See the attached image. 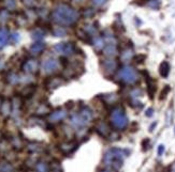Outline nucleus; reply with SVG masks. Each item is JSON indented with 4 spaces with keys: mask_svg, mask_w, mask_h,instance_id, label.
Segmentation results:
<instances>
[{
    "mask_svg": "<svg viewBox=\"0 0 175 172\" xmlns=\"http://www.w3.org/2000/svg\"><path fill=\"white\" fill-rule=\"evenodd\" d=\"M94 45H95V47H96L97 49L102 48V47H103V41H102L100 38H97L96 40L94 41Z\"/></svg>",
    "mask_w": 175,
    "mask_h": 172,
    "instance_id": "18",
    "label": "nucleus"
},
{
    "mask_svg": "<svg viewBox=\"0 0 175 172\" xmlns=\"http://www.w3.org/2000/svg\"><path fill=\"white\" fill-rule=\"evenodd\" d=\"M163 153H164V146H163V144H160V146H158V155H159V156H161Z\"/></svg>",
    "mask_w": 175,
    "mask_h": 172,
    "instance_id": "23",
    "label": "nucleus"
},
{
    "mask_svg": "<svg viewBox=\"0 0 175 172\" xmlns=\"http://www.w3.org/2000/svg\"><path fill=\"white\" fill-rule=\"evenodd\" d=\"M79 12L68 5H59L52 13L53 20L61 26H71L79 19Z\"/></svg>",
    "mask_w": 175,
    "mask_h": 172,
    "instance_id": "1",
    "label": "nucleus"
},
{
    "mask_svg": "<svg viewBox=\"0 0 175 172\" xmlns=\"http://www.w3.org/2000/svg\"><path fill=\"white\" fill-rule=\"evenodd\" d=\"M102 172H110V171H102Z\"/></svg>",
    "mask_w": 175,
    "mask_h": 172,
    "instance_id": "28",
    "label": "nucleus"
},
{
    "mask_svg": "<svg viewBox=\"0 0 175 172\" xmlns=\"http://www.w3.org/2000/svg\"><path fill=\"white\" fill-rule=\"evenodd\" d=\"M23 68H24L26 72H29V73H34V72L38 70V63L34 60H28V61L25 62V64L23 65Z\"/></svg>",
    "mask_w": 175,
    "mask_h": 172,
    "instance_id": "8",
    "label": "nucleus"
},
{
    "mask_svg": "<svg viewBox=\"0 0 175 172\" xmlns=\"http://www.w3.org/2000/svg\"><path fill=\"white\" fill-rule=\"evenodd\" d=\"M37 170H38V172H47L48 171V168H47L46 163H39L38 165H37Z\"/></svg>",
    "mask_w": 175,
    "mask_h": 172,
    "instance_id": "17",
    "label": "nucleus"
},
{
    "mask_svg": "<svg viewBox=\"0 0 175 172\" xmlns=\"http://www.w3.org/2000/svg\"><path fill=\"white\" fill-rule=\"evenodd\" d=\"M74 1H75V2H81L82 0H74Z\"/></svg>",
    "mask_w": 175,
    "mask_h": 172,
    "instance_id": "27",
    "label": "nucleus"
},
{
    "mask_svg": "<svg viewBox=\"0 0 175 172\" xmlns=\"http://www.w3.org/2000/svg\"><path fill=\"white\" fill-rule=\"evenodd\" d=\"M45 48V45L44 43H40V42H37L30 47V53L32 55H38V53H41Z\"/></svg>",
    "mask_w": 175,
    "mask_h": 172,
    "instance_id": "11",
    "label": "nucleus"
},
{
    "mask_svg": "<svg viewBox=\"0 0 175 172\" xmlns=\"http://www.w3.org/2000/svg\"><path fill=\"white\" fill-rule=\"evenodd\" d=\"M153 112H154L153 109H152V108H148L147 110H146L145 115H147V117H152V115H153Z\"/></svg>",
    "mask_w": 175,
    "mask_h": 172,
    "instance_id": "25",
    "label": "nucleus"
},
{
    "mask_svg": "<svg viewBox=\"0 0 175 172\" xmlns=\"http://www.w3.org/2000/svg\"><path fill=\"white\" fill-rule=\"evenodd\" d=\"M116 53V46L114 44H110L105 49V55L106 56H114Z\"/></svg>",
    "mask_w": 175,
    "mask_h": 172,
    "instance_id": "15",
    "label": "nucleus"
},
{
    "mask_svg": "<svg viewBox=\"0 0 175 172\" xmlns=\"http://www.w3.org/2000/svg\"><path fill=\"white\" fill-rule=\"evenodd\" d=\"M53 49L57 53H60L63 56H69L74 53V46L71 43H59V44L55 45Z\"/></svg>",
    "mask_w": 175,
    "mask_h": 172,
    "instance_id": "6",
    "label": "nucleus"
},
{
    "mask_svg": "<svg viewBox=\"0 0 175 172\" xmlns=\"http://www.w3.org/2000/svg\"><path fill=\"white\" fill-rule=\"evenodd\" d=\"M66 115H67V113L65 112V111L62 110H59V111H55V112H53L52 115H49V121H53V122H56V121H60V120L65 119Z\"/></svg>",
    "mask_w": 175,
    "mask_h": 172,
    "instance_id": "12",
    "label": "nucleus"
},
{
    "mask_svg": "<svg viewBox=\"0 0 175 172\" xmlns=\"http://www.w3.org/2000/svg\"><path fill=\"white\" fill-rule=\"evenodd\" d=\"M43 38V33L41 31H36V32L32 33V39L34 40H41Z\"/></svg>",
    "mask_w": 175,
    "mask_h": 172,
    "instance_id": "19",
    "label": "nucleus"
},
{
    "mask_svg": "<svg viewBox=\"0 0 175 172\" xmlns=\"http://www.w3.org/2000/svg\"><path fill=\"white\" fill-rule=\"evenodd\" d=\"M106 2V0H92V3L96 7H102L104 3Z\"/></svg>",
    "mask_w": 175,
    "mask_h": 172,
    "instance_id": "20",
    "label": "nucleus"
},
{
    "mask_svg": "<svg viewBox=\"0 0 175 172\" xmlns=\"http://www.w3.org/2000/svg\"><path fill=\"white\" fill-rule=\"evenodd\" d=\"M148 5L153 9H157L159 7V2H158L157 0H151V2H148Z\"/></svg>",
    "mask_w": 175,
    "mask_h": 172,
    "instance_id": "21",
    "label": "nucleus"
},
{
    "mask_svg": "<svg viewBox=\"0 0 175 172\" xmlns=\"http://www.w3.org/2000/svg\"><path fill=\"white\" fill-rule=\"evenodd\" d=\"M148 143H149V140H148V139H145L143 142H142V146H144V148H143V150H144V151L147 150V146H148Z\"/></svg>",
    "mask_w": 175,
    "mask_h": 172,
    "instance_id": "24",
    "label": "nucleus"
},
{
    "mask_svg": "<svg viewBox=\"0 0 175 172\" xmlns=\"http://www.w3.org/2000/svg\"><path fill=\"white\" fill-rule=\"evenodd\" d=\"M102 66H103V68L105 71H109L110 73H112V72H114L115 70H116V62L111 59L105 60V61L103 62V64H102Z\"/></svg>",
    "mask_w": 175,
    "mask_h": 172,
    "instance_id": "13",
    "label": "nucleus"
},
{
    "mask_svg": "<svg viewBox=\"0 0 175 172\" xmlns=\"http://www.w3.org/2000/svg\"><path fill=\"white\" fill-rule=\"evenodd\" d=\"M156 125H157V123H156V122H155V123H153V125H152L151 127H149V132H153L154 127H156Z\"/></svg>",
    "mask_w": 175,
    "mask_h": 172,
    "instance_id": "26",
    "label": "nucleus"
},
{
    "mask_svg": "<svg viewBox=\"0 0 175 172\" xmlns=\"http://www.w3.org/2000/svg\"><path fill=\"white\" fill-rule=\"evenodd\" d=\"M9 31L5 28H0V49L2 48L9 41Z\"/></svg>",
    "mask_w": 175,
    "mask_h": 172,
    "instance_id": "9",
    "label": "nucleus"
},
{
    "mask_svg": "<svg viewBox=\"0 0 175 172\" xmlns=\"http://www.w3.org/2000/svg\"><path fill=\"white\" fill-rule=\"evenodd\" d=\"M92 118V112L88 107H84L80 113L73 115L71 119V124L75 127H82V126H85L88 122L91 120Z\"/></svg>",
    "mask_w": 175,
    "mask_h": 172,
    "instance_id": "3",
    "label": "nucleus"
},
{
    "mask_svg": "<svg viewBox=\"0 0 175 172\" xmlns=\"http://www.w3.org/2000/svg\"><path fill=\"white\" fill-rule=\"evenodd\" d=\"M118 78L125 84H132L134 82H137L138 80V73L134 68L131 66H123V68H120L118 72Z\"/></svg>",
    "mask_w": 175,
    "mask_h": 172,
    "instance_id": "5",
    "label": "nucleus"
},
{
    "mask_svg": "<svg viewBox=\"0 0 175 172\" xmlns=\"http://www.w3.org/2000/svg\"><path fill=\"white\" fill-rule=\"evenodd\" d=\"M144 60H145V56L144 55H139L135 57V62L137 63H142V62H144Z\"/></svg>",
    "mask_w": 175,
    "mask_h": 172,
    "instance_id": "22",
    "label": "nucleus"
},
{
    "mask_svg": "<svg viewBox=\"0 0 175 172\" xmlns=\"http://www.w3.org/2000/svg\"><path fill=\"white\" fill-rule=\"evenodd\" d=\"M111 123L113 126L118 129H123L128 124V119H127L126 115L123 112V109L116 108L112 111L111 113Z\"/></svg>",
    "mask_w": 175,
    "mask_h": 172,
    "instance_id": "4",
    "label": "nucleus"
},
{
    "mask_svg": "<svg viewBox=\"0 0 175 172\" xmlns=\"http://www.w3.org/2000/svg\"><path fill=\"white\" fill-rule=\"evenodd\" d=\"M127 156V151L121 150V149H111L110 151L105 153L104 155L103 163L109 167H113L115 169H118L121 167L123 157Z\"/></svg>",
    "mask_w": 175,
    "mask_h": 172,
    "instance_id": "2",
    "label": "nucleus"
},
{
    "mask_svg": "<svg viewBox=\"0 0 175 172\" xmlns=\"http://www.w3.org/2000/svg\"><path fill=\"white\" fill-rule=\"evenodd\" d=\"M159 73H160V75H161L163 78L168 77L169 74H170V64H169V62L163 61L161 64H160Z\"/></svg>",
    "mask_w": 175,
    "mask_h": 172,
    "instance_id": "10",
    "label": "nucleus"
},
{
    "mask_svg": "<svg viewBox=\"0 0 175 172\" xmlns=\"http://www.w3.org/2000/svg\"><path fill=\"white\" fill-rule=\"evenodd\" d=\"M58 61L57 60H54V59H48V60H45L42 64V68L43 71L45 73H52L54 72L55 70L58 68Z\"/></svg>",
    "mask_w": 175,
    "mask_h": 172,
    "instance_id": "7",
    "label": "nucleus"
},
{
    "mask_svg": "<svg viewBox=\"0 0 175 172\" xmlns=\"http://www.w3.org/2000/svg\"><path fill=\"white\" fill-rule=\"evenodd\" d=\"M170 91H171L170 86H164L163 89H162V91H161V93H160L159 98H160V99H164L166 96H168V94L170 93Z\"/></svg>",
    "mask_w": 175,
    "mask_h": 172,
    "instance_id": "16",
    "label": "nucleus"
},
{
    "mask_svg": "<svg viewBox=\"0 0 175 172\" xmlns=\"http://www.w3.org/2000/svg\"><path fill=\"white\" fill-rule=\"evenodd\" d=\"M98 132L102 137H106L108 135H110V129H109V126L106 125L105 123H102V122L98 125Z\"/></svg>",
    "mask_w": 175,
    "mask_h": 172,
    "instance_id": "14",
    "label": "nucleus"
}]
</instances>
